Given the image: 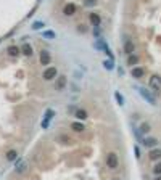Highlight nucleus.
Instances as JSON below:
<instances>
[{
	"label": "nucleus",
	"mask_w": 161,
	"mask_h": 180,
	"mask_svg": "<svg viewBox=\"0 0 161 180\" xmlns=\"http://www.w3.org/2000/svg\"><path fill=\"white\" fill-rule=\"evenodd\" d=\"M5 158H7L8 163H15V161L18 159V151L16 150H8L7 154H5Z\"/></svg>",
	"instance_id": "13"
},
{
	"label": "nucleus",
	"mask_w": 161,
	"mask_h": 180,
	"mask_svg": "<svg viewBox=\"0 0 161 180\" xmlns=\"http://www.w3.org/2000/svg\"><path fill=\"white\" fill-rule=\"evenodd\" d=\"M39 60H40V64H42V66H49L50 61H52V56H50V53L47 52V50H40V53H39Z\"/></svg>",
	"instance_id": "7"
},
{
	"label": "nucleus",
	"mask_w": 161,
	"mask_h": 180,
	"mask_svg": "<svg viewBox=\"0 0 161 180\" xmlns=\"http://www.w3.org/2000/svg\"><path fill=\"white\" fill-rule=\"evenodd\" d=\"M85 5H87V7H92V5H95V0H87Z\"/></svg>",
	"instance_id": "28"
},
{
	"label": "nucleus",
	"mask_w": 161,
	"mask_h": 180,
	"mask_svg": "<svg viewBox=\"0 0 161 180\" xmlns=\"http://www.w3.org/2000/svg\"><path fill=\"white\" fill-rule=\"evenodd\" d=\"M153 174L155 175H161V163H158L156 166L153 167Z\"/></svg>",
	"instance_id": "26"
},
{
	"label": "nucleus",
	"mask_w": 161,
	"mask_h": 180,
	"mask_svg": "<svg viewBox=\"0 0 161 180\" xmlns=\"http://www.w3.org/2000/svg\"><path fill=\"white\" fill-rule=\"evenodd\" d=\"M7 52H8V55H10V56H18L19 53H21V48L16 47V45H10V47L7 48Z\"/></svg>",
	"instance_id": "16"
},
{
	"label": "nucleus",
	"mask_w": 161,
	"mask_h": 180,
	"mask_svg": "<svg viewBox=\"0 0 161 180\" xmlns=\"http://www.w3.org/2000/svg\"><path fill=\"white\" fill-rule=\"evenodd\" d=\"M44 26H45V24H44L42 21H35L34 24H32V29H34V31H39V29H42Z\"/></svg>",
	"instance_id": "24"
},
{
	"label": "nucleus",
	"mask_w": 161,
	"mask_h": 180,
	"mask_svg": "<svg viewBox=\"0 0 161 180\" xmlns=\"http://www.w3.org/2000/svg\"><path fill=\"white\" fill-rule=\"evenodd\" d=\"M55 116V111L53 109H47L45 114H44V119H42V129H47L50 124V121H52V118Z\"/></svg>",
	"instance_id": "8"
},
{
	"label": "nucleus",
	"mask_w": 161,
	"mask_h": 180,
	"mask_svg": "<svg viewBox=\"0 0 161 180\" xmlns=\"http://www.w3.org/2000/svg\"><path fill=\"white\" fill-rule=\"evenodd\" d=\"M87 111L82 109V108H77L76 111H74V118L77 119V121H84V119H87Z\"/></svg>",
	"instance_id": "11"
},
{
	"label": "nucleus",
	"mask_w": 161,
	"mask_h": 180,
	"mask_svg": "<svg viewBox=\"0 0 161 180\" xmlns=\"http://www.w3.org/2000/svg\"><path fill=\"white\" fill-rule=\"evenodd\" d=\"M42 35L45 39H55V32L53 31H45V32H42Z\"/></svg>",
	"instance_id": "25"
},
{
	"label": "nucleus",
	"mask_w": 161,
	"mask_h": 180,
	"mask_svg": "<svg viewBox=\"0 0 161 180\" xmlns=\"http://www.w3.org/2000/svg\"><path fill=\"white\" fill-rule=\"evenodd\" d=\"M139 93L142 95V98H144L145 101H148L150 105H156V98H155V95L151 93L148 89H145V87H139Z\"/></svg>",
	"instance_id": "2"
},
{
	"label": "nucleus",
	"mask_w": 161,
	"mask_h": 180,
	"mask_svg": "<svg viewBox=\"0 0 161 180\" xmlns=\"http://www.w3.org/2000/svg\"><path fill=\"white\" fill-rule=\"evenodd\" d=\"M134 150H135V158H137V159H140V150H139V146H134Z\"/></svg>",
	"instance_id": "27"
},
{
	"label": "nucleus",
	"mask_w": 161,
	"mask_h": 180,
	"mask_svg": "<svg viewBox=\"0 0 161 180\" xmlns=\"http://www.w3.org/2000/svg\"><path fill=\"white\" fill-rule=\"evenodd\" d=\"M89 19H90L94 28H100V24H102V18L98 13H89Z\"/></svg>",
	"instance_id": "9"
},
{
	"label": "nucleus",
	"mask_w": 161,
	"mask_h": 180,
	"mask_svg": "<svg viewBox=\"0 0 161 180\" xmlns=\"http://www.w3.org/2000/svg\"><path fill=\"white\" fill-rule=\"evenodd\" d=\"M66 85H68L66 76H58L55 79V90L56 92H63V90L66 89Z\"/></svg>",
	"instance_id": "5"
},
{
	"label": "nucleus",
	"mask_w": 161,
	"mask_h": 180,
	"mask_svg": "<svg viewBox=\"0 0 161 180\" xmlns=\"http://www.w3.org/2000/svg\"><path fill=\"white\" fill-rule=\"evenodd\" d=\"M137 63H139V56H137V55H129V58H127V64H129L130 68H134V66H137Z\"/></svg>",
	"instance_id": "19"
},
{
	"label": "nucleus",
	"mask_w": 161,
	"mask_h": 180,
	"mask_svg": "<svg viewBox=\"0 0 161 180\" xmlns=\"http://www.w3.org/2000/svg\"><path fill=\"white\" fill-rule=\"evenodd\" d=\"M103 66H105L108 71H111V69H115V64H113V60H105L103 61Z\"/></svg>",
	"instance_id": "22"
},
{
	"label": "nucleus",
	"mask_w": 161,
	"mask_h": 180,
	"mask_svg": "<svg viewBox=\"0 0 161 180\" xmlns=\"http://www.w3.org/2000/svg\"><path fill=\"white\" fill-rule=\"evenodd\" d=\"M71 129H73L74 132H84L85 125L82 124L80 121H76V122H73V124H71Z\"/></svg>",
	"instance_id": "17"
},
{
	"label": "nucleus",
	"mask_w": 161,
	"mask_h": 180,
	"mask_svg": "<svg viewBox=\"0 0 161 180\" xmlns=\"http://www.w3.org/2000/svg\"><path fill=\"white\" fill-rule=\"evenodd\" d=\"M130 76H132L134 79H142V77H145V68H142V66H134V68H130Z\"/></svg>",
	"instance_id": "6"
},
{
	"label": "nucleus",
	"mask_w": 161,
	"mask_h": 180,
	"mask_svg": "<svg viewBox=\"0 0 161 180\" xmlns=\"http://www.w3.org/2000/svg\"><path fill=\"white\" fill-rule=\"evenodd\" d=\"M21 53L26 56H32V47L29 44H23L21 45Z\"/></svg>",
	"instance_id": "18"
},
{
	"label": "nucleus",
	"mask_w": 161,
	"mask_h": 180,
	"mask_svg": "<svg viewBox=\"0 0 161 180\" xmlns=\"http://www.w3.org/2000/svg\"><path fill=\"white\" fill-rule=\"evenodd\" d=\"M115 98H116V101L119 103V106H123V105H124V97L119 93V92H115Z\"/></svg>",
	"instance_id": "23"
},
{
	"label": "nucleus",
	"mask_w": 161,
	"mask_h": 180,
	"mask_svg": "<svg viewBox=\"0 0 161 180\" xmlns=\"http://www.w3.org/2000/svg\"><path fill=\"white\" fill-rule=\"evenodd\" d=\"M42 77L45 80H55L56 77H58V69H56L55 66H47L44 74H42Z\"/></svg>",
	"instance_id": "3"
},
{
	"label": "nucleus",
	"mask_w": 161,
	"mask_h": 180,
	"mask_svg": "<svg viewBox=\"0 0 161 180\" xmlns=\"http://www.w3.org/2000/svg\"><path fill=\"white\" fill-rule=\"evenodd\" d=\"M155 180H161V175H156V177H155Z\"/></svg>",
	"instance_id": "29"
},
{
	"label": "nucleus",
	"mask_w": 161,
	"mask_h": 180,
	"mask_svg": "<svg viewBox=\"0 0 161 180\" xmlns=\"http://www.w3.org/2000/svg\"><path fill=\"white\" fill-rule=\"evenodd\" d=\"M76 11H77V7H76L74 3H71V2H69V3H68L66 7L63 8V13L66 15V16H73V15L76 13Z\"/></svg>",
	"instance_id": "12"
},
{
	"label": "nucleus",
	"mask_w": 161,
	"mask_h": 180,
	"mask_svg": "<svg viewBox=\"0 0 161 180\" xmlns=\"http://www.w3.org/2000/svg\"><path fill=\"white\" fill-rule=\"evenodd\" d=\"M151 129H150V124L148 122H144V124H140V134H148Z\"/></svg>",
	"instance_id": "20"
},
{
	"label": "nucleus",
	"mask_w": 161,
	"mask_h": 180,
	"mask_svg": "<svg viewBox=\"0 0 161 180\" xmlns=\"http://www.w3.org/2000/svg\"><path fill=\"white\" fill-rule=\"evenodd\" d=\"M148 158H150L151 161L161 159V150H160V148H151V151H150V154H148Z\"/></svg>",
	"instance_id": "14"
},
{
	"label": "nucleus",
	"mask_w": 161,
	"mask_h": 180,
	"mask_svg": "<svg viewBox=\"0 0 161 180\" xmlns=\"http://www.w3.org/2000/svg\"><path fill=\"white\" fill-rule=\"evenodd\" d=\"M134 50H135V45H134L132 40H126V42H124V52H126L127 55H132Z\"/></svg>",
	"instance_id": "15"
},
{
	"label": "nucleus",
	"mask_w": 161,
	"mask_h": 180,
	"mask_svg": "<svg viewBox=\"0 0 161 180\" xmlns=\"http://www.w3.org/2000/svg\"><path fill=\"white\" fill-rule=\"evenodd\" d=\"M148 85H150V89L153 90L155 93H160V90H161V77L160 76H151L150 80H148Z\"/></svg>",
	"instance_id": "4"
},
{
	"label": "nucleus",
	"mask_w": 161,
	"mask_h": 180,
	"mask_svg": "<svg viewBox=\"0 0 161 180\" xmlns=\"http://www.w3.org/2000/svg\"><path fill=\"white\" fill-rule=\"evenodd\" d=\"M105 161H106V167L111 169V170H115V169H118V167H119V158H118L116 153H108Z\"/></svg>",
	"instance_id": "1"
},
{
	"label": "nucleus",
	"mask_w": 161,
	"mask_h": 180,
	"mask_svg": "<svg viewBox=\"0 0 161 180\" xmlns=\"http://www.w3.org/2000/svg\"><path fill=\"white\" fill-rule=\"evenodd\" d=\"M24 170H26V163H24V161H21V163L16 164V172H18V174L24 172Z\"/></svg>",
	"instance_id": "21"
},
{
	"label": "nucleus",
	"mask_w": 161,
	"mask_h": 180,
	"mask_svg": "<svg viewBox=\"0 0 161 180\" xmlns=\"http://www.w3.org/2000/svg\"><path fill=\"white\" fill-rule=\"evenodd\" d=\"M140 143H142L144 146H147V148H156V146H158V140H156V138H151V137L144 138Z\"/></svg>",
	"instance_id": "10"
}]
</instances>
